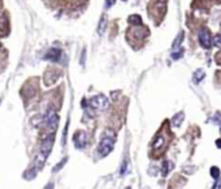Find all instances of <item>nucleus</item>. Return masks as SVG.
Returning <instances> with one entry per match:
<instances>
[{"mask_svg": "<svg viewBox=\"0 0 221 189\" xmlns=\"http://www.w3.org/2000/svg\"><path fill=\"white\" fill-rule=\"evenodd\" d=\"M105 28H107V19L103 16L99 21V25H98V34L99 35H103V34L105 33Z\"/></svg>", "mask_w": 221, "mask_h": 189, "instance_id": "nucleus-12", "label": "nucleus"}, {"mask_svg": "<svg viewBox=\"0 0 221 189\" xmlns=\"http://www.w3.org/2000/svg\"><path fill=\"white\" fill-rule=\"evenodd\" d=\"M218 188H221V179L217 180V181L215 183V185H213V189H218Z\"/></svg>", "mask_w": 221, "mask_h": 189, "instance_id": "nucleus-22", "label": "nucleus"}, {"mask_svg": "<svg viewBox=\"0 0 221 189\" xmlns=\"http://www.w3.org/2000/svg\"><path fill=\"white\" fill-rule=\"evenodd\" d=\"M213 45H215L216 47H221V35H220V34H217V35L215 37V39H213Z\"/></svg>", "mask_w": 221, "mask_h": 189, "instance_id": "nucleus-20", "label": "nucleus"}, {"mask_svg": "<svg viewBox=\"0 0 221 189\" xmlns=\"http://www.w3.org/2000/svg\"><path fill=\"white\" fill-rule=\"evenodd\" d=\"M85 56H86V50L82 51V56H81V64L83 65V60H85Z\"/></svg>", "mask_w": 221, "mask_h": 189, "instance_id": "nucleus-23", "label": "nucleus"}, {"mask_svg": "<svg viewBox=\"0 0 221 189\" xmlns=\"http://www.w3.org/2000/svg\"><path fill=\"white\" fill-rule=\"evenodd\" d=\"M87 134H86V132H77L76 134H74V137H73V141H74V143H76V148H78V149H82V148H85V146L87 145Z\"/></svg>", "mask_w": 221, "mask_h": 189, "instance_id": "nucleus-6", "label": "nucleus"}, {"mask_svg": "<svg viewBox=\"0 0 221 189\" xmlns=\"http://www.w3.org/2000/svg\"><path fill=\"white\" fill-rule=\"evenodd\" d=\"M183 119H185V114L183 112H178V114H176L172 119V124L173 127H180L183 122Z\"/></svg>", "mask_w": 221, "mask_h": 189, "instance_id": "nucleus-10", "label": "nucleus"}, {"mask_svg": "<svg viewBox=\"0 0 221 189\" xmlns=\"http://www.w3.org/2000/svg\"><path fill=\"white\" fill-rule=\"evenodd\" d=\"M52 146H54V134H51V136L46 137V138L43 140V142L40 145V150L38 153L37 158H35L34 165H33V167L35 170H39L44 165V162H46V159L48 158L50 153L52 150Z\"/></svg>", "mask_w": 221, "mask_h": 189, "instance_id": "nucleus-1", "label": "nucleus"}, {"mask_svg": "<svg viewBox=\"0 0 221 189\" xmlns=\"http://www.w3.org/2000/svg\"><path fill=\"white\" fill-rule=\"evenodd\" d=\"M66 162H68V158H64V159H63V160H61V162L59 163V165H57V166H56V167L54 168V172H57V171H59V170H61V168H63V167H64V165H65V163H66Z\"/></svg>", "mask_w": 221, "mask_h": 189, "instance_id": "nucleus-19", "label": "nucleus"}, {"mask_svg": "<svg viewBox=\"0 0 221 189\" xmlns=\"http://www.w3.org/2000/svg\"><path fill=\"white\" fill-rule=\"evenodd\" d=\"M90 106L94 110H96V111H104V110L108 108L109 100H108V98L105 95H103V94H98V95H95L94 98H91Z\"/></svg>", "mask_w": 221, "mask_h": 189, "instance_id": "nucleus-4", "label": "nucleus"}, {"mask_svg": "<svg viewBox=\"0 0 221 189\" xmlns=\"http://www.w3.org/2000/svg\"><path fill=\"white\" fill-rule=\"evenodd\" d=\"M220 175H221V172H220V170H218L217 167H212V168H211V176H212V177L217 179V177H220Z\"/></svg>", "mask_w": 221, "mask_h": 189, "instance_id": "nucleus-18", "label": "nucleus"}, {"mask_svg": "<svg viewBox=\"0 0 221 189\" xmlns=\"http://www.w3.org/2000/svg\"><path fill=\"white\" fill-rule=\"evenodd\" d=\"M173 167H174V165L172 162H169V160H165L164 163H163V170H161V174H163V176H166L168 174L171 172V171L173 170Z\"/></svg>", "mask_w": 221, "mask_h": 189, "instance_id": "nucleus-11", "label": "nucleus"}, {"mask_svg": "<svg viewBox=\"0 0 221 189\" xmlns=\"http://www.w3.org/2000/svg\"><path fill=\"white\" fill-rule=\"evenodd\" d=\"M113 146H114V133L111 131H107L99 143V148H98L100 157H107L113 150Z\"/></svg>", "mask_w": 221, "mask_h": 189, "instance_id": "nucleus-2", "label": "nucleus"}, {"mask_svg": "<svg viewBox=\"0 0 221 189\" xmlns=\"http://www.w3.org/2000/svg\"><path fill=\"white\" fill-rule=\"evenodd\" d=\"M216 146L221 149V140H217V141H216Z\"/></svg>", "mask_w": 221, "mask_h": 189, "instance_id": "nucleus-24", "label": "nucleus"}, {"mask_svg": "<svg viewBox=\"0 0 221 189\" xmlns=\"http://www.w3.org/2000/svg\"><path fill=\"white\" fill-rule=\"evenodd\" d=\"M128 170H129V162L125 159L122 162V166H121V171H120V174H121V176H125L126 175V172H128Z\"/></svg>", "mask_w": 221, "mask_h": 189, "instance_id": "nucleus-16", "label": "nucleus"}, {"mask_svg": "<svg viewBox=\"0 0 221 189\" xmlns=\"http://www.w3.org/2000/svg\"><path fill=\"white\" fill-rule=\"evenodd\" d=\"M129 22L133 25H142V20H140L139 14H131L129 17Z\"/></svg>", "mask_w": 221, "mask_h": 189, "instance_id": "nucleus-14", "label": "nucleus"}, {"mask_svg": "<svg viewBox=\"0 0 221 189\" xmlns=\"http://www.w3.org/2000/svg\"><path fill=\"white\" fill-rule=\"evenodd\" d=\"M7 24H8L7 17L5 16H0V30L7 29Z\"/></svg>", "mask_w": 221, "mask_h": 189, "instance_id": "nucleus-17", "label": "nucleus"}, {"mask_svg": "<svg viewBox=\"0 0 221 189\" xmlns=\"http://www.w3.org/2000/svg\"><path fill=\"white\" fill-rule=\"evenodd\" d=\"M154 9L157 12L156 13V17H161L164 13H165V0H155L154 4ZM152 9V11H154Z\"/></svg>", "mask_w": 221, "mask_h": 189, "instance_id": "nucleus-8", "label": "nucleus"}, {"mask_svg": "<svg viewBox=\"0 0 221 189\" xmlns=\"http://www.w3.org/2000/svg\"><path fill=\"white\" fill-rule=\"evenodd\" d=\"M43 123L47 127V129H50L52 132L56 131V128L59 125V116L55 112V110H48L47 111V114L43 117Z\"/></svg>", "mask_w": 221, "mask_h": 189, "instance_id": "nucleus-3", "label": "nucleus"}, {"mask_svg": "<svg viewBox=\"0 0 221 189\" xmlns=\"http://www.w3.org/2000/svg\"><path fill=\"white\" fill-rule=\"evenodd\" d=\"M182 40H183V31H180V34H178V35H177L176 40L173 42V48H177L178 46H181Z\"/></svg>", "mask_w": 221, "mask_h": 189, "instance_id": "nucleus-15", "label": "nucleus"}, {"mask_svg": "<svg viewBox=\"0 0 221 189\" xmlns=\"http://www.w3.org/2000/svg\"><path fill=\"white\" fill-rule=\"evenodd\" d=\"M60 56H61V51L59 48H51L47 51V54L44 55V59L51 60V62H59Z\"/></svg>", "mask_w": 221, "mask_h": 189, "instance_id": "nucleus-7", "label": "nucleus"}, {"mask_svg": "<svg viewBox=\"0 0 221 189\" xmlns=\"http://www.w3.org/2000/svg\"><path fill=\"white\" fill-rule=\"evenodd\" d=\"M206 77V72L203 71V69H198L195 73H194V76H192V80H194V82L195 84H199L203 78Z\"/></svg>", "mask_w": 221, "mask_h": 189, "instance_id": "nucleus-13", "label": "nucleus"}, {"mask_svg": "<svg viewBox=\"0 0 221 189\" xmlns=\"http://www.w3.org/2000/svg\"><path fill=\"white\" fill-rule=\"evenodd\" d=\"M152 148H154V150L156 151H160V150H163V149H165V140H164V137L163 136H159L157 138H156V141L154 142V145H152Z\"/></svg>", "mask_w": 221, "mask_h": 189, "instance_id": "nucleus-9", "label": "nucleus"}, {"mask_svg": "<svg viewBox=\"0 0 221 189\" xmlns=\"http://www.w3.org/2000/svg\"><path fill=\"white\" fill-rule=\"evenodd\" d=\"M199 43L202 47H204V48H209L211 45H212V38H211V34L207 29H202L199 31Z\"/></svg>", "mask_w": 221, "mask_h": 189, "instance_id": "nucleus-5", "label": "nucleus"}, {"mask_svg": "<svg viewBox=\"0 0 221 189\" xmlns=\"http://www.w3.org/2000/svg\"><path fill=\"white\" fill-rule=\"evenodd\" d=\"M114 4V0H105V8H109Z\"/></svg>", "mask_w": 221, "mask_h": 189, "instance_id": "nucleus-21", "label": "nucleus"}]
</instances>
